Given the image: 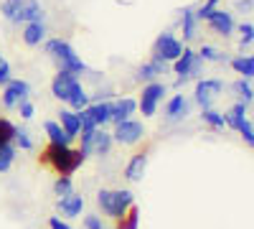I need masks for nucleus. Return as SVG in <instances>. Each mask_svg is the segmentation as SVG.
I'll list each match as a JSON object with an SVG mask.
<instances>
[{
    "instance_id": "nucleus-1",
    "label": "nucleus",
    "mask_w": 254,
    "mask_h": 229,
    "mask_svg": "<svg viewBox=\"0 0 254 229\" xmlns=\"http://www.w3.org/2000/svg\"><path fill=\"white\" fill-rule=\"evenodd\" d=\"M41 160L59 176H71L76 168H81V163L87 160V155H84L81 151L69 148V145H51L49 143V148L44 151Z\"/></svg>"
},
{
    "instance_id": "nucleus-2",
    "label": "nucleus",
    "mask_w": 254,
    "mask_h": 229,
    "mask_svg": "<svg viewBox=\"0 0 254 229\" xmlns=\"http://www.w3.org/2000/svg\"><path fill=\"white\" fill-rule=\"evenodd\" d=\"M44 49H46L49 56H54V59L59 61V69H64V72L79 74V72L87 69V64H84V61L79 59V54L71 49L69 41H64V38H51V41H46V44H44Z\"/></svg>"
},
{
    "instance_id": "nucleus-3",
    "label": "nucleus",
    "mask_w": 254,
    "mask_h": 229,
    "mask_svg": "<svg viewBox=\"0 0 254 229\" xmlns=\"http://www.w3.org/2000/svg\"><path fill=\"white\" fill-rule=\"evenodd\" d=\"M97 204L102 206V212L107 214V217H115L120 219L130 206H135V194L132 191H107V189H102L97 194Z\"/></svg>"
},
{
    "instance_id": "nucleus-4",
    "label": "nucleus",
    "mask_w": 254,
    "mask_h": 229,
    "mask_svg": "<svg viewBox=\"0 0 254 229\" xmlns=\"http://www.w3.org/2000/svg\"><path fill=\"white\" fill-rule=\"evenodd\" d=\"M173 72L178 74V81H176V84H186L188 79H198V76L203 74V61L198 59L196 51L183 49V54L173 61Z\"/></svg>"
},
{
    "instance_id": "nucleus-5",
    "label": "nucleus",
    "mask_w": 254,
    "mask_h": 229,
    "mask_svg": "<svg viewBox=\"0 0 254 229\" xmlns=\"http://www.w3.org/2000/svg\"><path fill=\"white\" fill-rule=\"evenodd\" d=\"M112 133H107L104 128H94L89 133H81V153L89 155V153H97V155H107L110 148H112Z\"/></svg>"
},
{
    "instance_id": "nucleus-6",
    "label": "nucleus",
    "mask_w": 254,
    "mask_h": 229,
    "mask_svg": "<svg viewBox=\"0 0 254 229\" xmlns=\"http://www.w3.org/2000/svg\"><path fill=\"white\" fill-rule=\"evenodd\" d=\"M183 54V44L173 33H160L155 46H153V59L158 61H176Z\"/></svg>"
},
{
    "instance_id": "nucleus-7",
    "label": "nucleus",
    "mask_w": 254,
    "mask_h": 229,
    "mask_svg": "<svg viewBox=\"0 0 254 229\" xmlns=\"http://www.w3.org/2000/svg\"><path fill=\"white\" fill-rule=\"evenodd\" d=\"M163 94H165V84H160V81H150L147 87H142V94H140V102H137L142 117H153L155 115Z\"/></svg>"
},
{
    "instance_id": "nucleus-8",
    "label": "nucleus",
    "mask_w": 254,
    "mask_h": 229,
    "mask_svg": "<svg viewBox=\"0 0 254 229\" xmlns=\"http://www.w3.org/2000/svg\"><path fill=\"white\" fill-rule=\"evenodd\" d=\"M142 135H145V128H142V122H137V120H122V122H117L115 125V133H112V140H117L120 145H135V143H140L142 140Z\"/></svg>"
},
{
    "instance_id": "nucleus-9",
    "label": "nucleus",
    "mask_w": 254,
    "mask_h": 229,
    "mask_svg": "<svg viewBox=\"0 0 254 229\" xmlns=\"http://www.w3.org/2000/svg\"><path fill=\"white\" fill-rule=\"evenodd\" d=\"M224 92V81L221 79H201L196 84V102L203 110H211L214 99Z\"/></svg>"
},
{
    "instance_id": "nucleus-10",
    "label": "nucleus",
    "mask_w": 254,
    "mask_h": 229,
    "mask_svg": "<svg viewBox=\"0 0 254 229\" xmlns=\"http://www.w3.org/2000/svg\"><path fill=\"white\" fill-rule=\"evenodd\" d=\"M31 94V87H28V81L23 79H10L5 89H3V105L5 107H18L23 99H28Z\"/></svg>"
},
{
    "instance_id": "nucleus-11",
    "label": "nucleus",
    "mask_w": 254,
    "mask_h": 229,
    "mask_svg": "<svg viewBox=\"0 0 254 229\" xmlns=\"http://www.w3.org/2000/svg\"><path fill=\"white\" fill-rule=\"evenodd\" d=\"M76 81H79V79H76V74L59 69V74H56V76H54V81H51V94H54L56 99H61V102H66Z\"/></svg>"
},
{
    "instance_id": "nucleus-12",
    "label": "nucleus",
    "mask_w": 254,
    "mask_h": 229,
    "mask_svg": "<svg viewBox=\"0 0 254 229\" xmlns=\"http://www.w3.org/2000/svg\"><path fill=\"white\" fill-rule=\"evenodd\" d=\"M15 23H44V8L38 0H23L18 8Z\"/></svg>"
},
{
    "instance_id": "nucleus-13",
    "label": "nucleus",
    "mask_w": 254,
    "mask_h": 229,
    "mask_svg": "<svg viewBox=\"0 0 254 229\" xmlns=\"http://www.w3.org/2000/svg\"><path fill=\"white\" fill-rule=\"evenodd\" d=\"M208 26L214 28L219 36H231V31H234V18H231V13H226V10H219V8H214L208 13Z\"/></svg>"
},
{
    "instance_id": "nucleus-14",
    "label": "nucleus",
    "mask_w": 254,
    "mask_h": 229,
    "mask_svg": "<svg viewBox=\"0 0 254 229\" xmlns=\"http://www.w3.org/2000/svg\"><path fill=\"white\" fill-rule=\"evenodd\" d=\"M137 110V99L132 97H122L117 102H112V110H110V122H122V120H130V115H135Z\"/></svg>"
},
{
    "instance_id": "nucleus-15",
    "label": "nucleus",
    "mask_w": 254,
    "mask_h": 229,
    "mask_svg": "<svg viewBox=\"0 0 254 229\" xmlns=\"http://www.w3.org/2000/svg\"><path fill=\"white\" fill-rule=\"evenodd\" d=\"M145 168H147V151L135 153V155L130 158V163L125 165V178L132 181V183H140L142 176H145Z\"/></svg>"
},
{
    "instance_id": "nucleus-16",
    "label": "nucleus",
    "mask_w": 254,
    "mask_h": 229,
    "mask_svg": "<svg viewBox=\"0 0 254 229\" xmlns=\"http://www.w3.org/2000/svg\"><path fill=\"white\" fill-rule=\"evenodd\" d=\"M56 206L61 209V214H64V217L76 219V217L81 214V209H84V196H81V194H76V191H71L69 196H61V199L56 201Z\"/></svg>"
},
{
    "instance_id": "nucleus-17",
    "label": "nucleus",
    "mask_w": 254,
    "mask_h": 229,
    "mask_svg": "<svg viewBox=\"0 0 254 229\" xmlns=\"http://www.w3.org/2000/svg\"><path fill=\"white\" fill-rule=\"evenodd\" d=\"M59 125H61V130L66 133L71 140L79 135V130H81V125H79V115L74 112V110H61L59 112Z\"/></svg>"
},
{
    "instance_id": "nucleus-18",
    "label": "nucleus",
    "mask_w": 254,
    "mask_h": 229,
    "mask_svg": "<svg viewBox=\"0 0 254 229\" xmlns=\"http://www.w3.org/2000/svg\"><path fill=\"white\" fill-rule=\"evenodd\" d=\"M165 115H168V120H171V122H176V120H183V117L188 115V99H186L183 94H176V97H171V102L165 105Z\"/></svg>"
},
{
    "instance_id": "nucleus-19",
    "label": "nucleus",
    "mask_w": 254,
    "mask_h": 229,
    "mask_svg": "<svg viewBox=\"0 0 254 229\" xmlns=\"http://www.w3.org/2000/svg\"><path fill=\"white\" fill-rule=\"evenodd\" d=\"M160 74H165V61H158V59L147 61V64H142V67L137 69V79H140V81H153V79H158Z\"/></svg>"
},
{
    "instance_id": "nucleus-20",
    "label": "nucleus",
    "mask_w": 254,
    "mask_h": 229,
    "mask_svg": "<svg viewBox=\"0 0 254 229\" xmlns=\"http://www.w3.org/2000/svg\"><path fill=\"white\" fill-rule=\"evenodd\" d=\"M247 110H249V105L247 102H237L234 107H231L224 117H226V128H231V130H239L242 128V122L247 120Z\"/></svg>"
},
{
    "instance_id": "nucleus-21",
    "label": "nucleus",
    "mask_w": 254,
    "mask_h": 229,
    "mask_svg": "<svg viewBox=\"0 0 254 229\" xmlns=\"http://www.w3.org/2000/svg\"><path fill=\"white\" fill-rule=\"evenodd\" d=\"M181 26H183V38H186V41L196 38V33H198V20H196V10H193V8H183Z\"/></svg>"
},
{
    "instance_id": "nucleus-22",
    "label": "nucleus",
    "mask_w": 254,
    "mask_h": 229,
    "mask_svg": "<svg viewBox=\"0 0 254 229\" xmlns=\"http://www.w3.org/2000/svg\"><path fill=\"white\" fill-rule=\"evenodd\" d=\"M87 110H89V115H92V120H94L97 128H104V125L110 122V110H112V102H94V105H89Z\"/></svg>"
},
{
    "instance_id": "nucleus-23",
    "label": "nucleus",
    "mask_w": 254,
    "mask_h": 229,
    "mask_svg": "<svg viewBox=\"0 0 254 229\" xmlns=\"http://www.w3.org/2000/svg\"><path fill=\"white\" fill-rule=\"evenodd\" d=\"M44 130H46V135H49L51 145H71V138L61 130V125H59V122H54V120L44 122Z\"/></svg>"
},
{
    "instance_id": "nucleus-24",
    "label": "nucleus",
    "mask_w": 254,
    "mask_h": 229,
    "mask_svg": "<svg viewBox=\"0 0 254 229\" xmlns=\"http://www.w3.org/2000/svg\"><path fill=\"white\" fill-rule=\"evenodd\" d=\"M44 38H46V26H44V23H26V28H23V41H26L28 46H38Z\"/></svg>"
},
{
    "instance_id": "nucleus-25",
    "label": "nucleus",
    "mask_w": 254,
    "mask_h": 229,
    "mask_svg": "<svg viewBox=\"0 0 254 229\" xmlns=\"http://www.w3.org/2000/svg\"><path fill=\"white\" fill-rule=\"evenodd\" d=\"M69 107L74 110V112H79V110H84V107H89V94L87 92H84V87L79 84V81H76V84H74V89H71V94H69Z\"/></svg>"
},
{
    "instance_id": "nucleus-26",
    "label": "nucleus",
    "mask_w": 254,
    "mask_h": 229,
    "mask_svg": "<svg viewBox=\"0 0 254 229\" xmlns=\"http://www.w3.org/2000/svg\"><path fill=\"white\" fill-rule=\"evenodd\" d=\"M237 74H242V79H252L254 76V56H239L231 61Z\"/></svg>"
},
{
    "instance_id": "nucleus-27",
    "label": "nucleus",
    "mask_w": 254,
    "mask_h": 229,
    "mask_svg": "<svg viewBox=\"0 0 254 229\" xmlns=\"http://www.w3.org/2000/svg\"><path fill=\"white\" fill-rule=\"evenodd\" d=\"M140 224V209L137 206H130L120 219H117V229H137Z\"/></svg>"
},
{
    "instance_id": "nucleus-28",
    "label": "nucleus",
    "mask_w": 254,
    "mask_h": 229,
    "mask_svg": "<svg viewBox=\"0 0 254 229\" xmlns=\"http://www.w3.org/2000/svg\"><path fill=\"white\" fill-rule=\"evenodd\" d=\"M15 160V145L13 143H5L3 148H0V173H5Z\"/></svg>"
},
{
    "instance_id": "nucleus-29",
    "label": "nucleus",
    "mask_w": 254,
    "mask_h": 229,
    "mask_svg": "<svg viewBox=\"0 0 254 229\" xmlns=\"http://www.w3.org/2000/svg\"><path fill=\"white\" fill-rule=\"evenodd\" d=\"M74 191V183H71V176H59L54 181V194L61 199V196H69Z\"/></svg>"
},
{
    "instance_id": "nucleus-30",
    "label": "nucleus",
    "mask_w": 254,
    "mask_h": 229,
    "mask_svg": "<svg viewBox=\"0 0 254 229\" xmlns=\"http://www.w3.org/2000/svg\"><path fill=\"white\" fill-rule=\"evenodd\" d=\"M15 125L5 117H0V148H3L5 143H13V135H15Z\"/></svg>"
},
{
    "instance_id": "nucleus-31",
    "label": "nucleus",
    "mask_w": 254,
    "mask_h": 229,
    "mask_svg": "<svg viewBox=\"0 0 254 229\" xmlns=\"http://www.w3.org/2000/svg\"><path fill=\"white\" fill-rule=\"evenodd\" d=\"M234 92L242 97V102H252V97H254V89H252V79H239V81H234Z\"/></svg>"
},
{
    "instance_id": "nucleus-32",
    "label": "nucleus",
    "mask_w": 254,
    "mask_h": 229,
    "mask_svg": "<svg viewBox=\"0 0 254 229\" xmlns=\"http://www.w3.org/2000/svg\"><path fill=\"white\" fill-rule=\"evenodd\" d=\"M201 117H203L206 125H211V128H226V117L221 112H216V110H203Z\"/></svg>"
},
{
    "instance_id": "nucleus-33",
    "label": "nucleus",
    "mask_w": 254,
    "mask_h": 229,
    "mask_svg": "<svg viewBox=\"0 0 254 229\" xmlns=\"http://www.w3.org/2000/svg\"><path fill=\"white\" fill-rule=\"evenodd\" d=\"M198 59H201V61H224L226 56H224L216 46H206V44H203L201 51H198Z\"/></svg>"
},
{
    "instance_id": "nucleus-34",
    "label": "nucleus",
    "mask_w": 254,
    "mask_h": 229,
    "mask_svg": "<svg viewBox=\"0 0 254 229\" xmlns=\"http://www.w3.org/2000/svg\"><path fill=\"white\" fill-rule=\"evenodd\" d=\"M20 3H23V0H3V3H0V13H3L8 20H15Z\"/></svg>"
},
{
    "instance_id": "nucleus-35",
    "label": "nucleus",
    "mask_w": 254,
    "mask_h": 229,
    "mask_svg": "<svg viewBox=\"0 0 254 229\" xmlns=\"http://www.w3.org/2000/svg\"><path fill=\"white\" fill-rule=\"evenodd\" d=\"M13 140H15V143L20 145V151H33V140H31L28 130H15Z\"/></svg>"
},
{
    "instance_id": "nucleus-36",
    "label": "nucleus",
    "mask_w": 254,
    "mask_h": 229,
    "mask_svg": "<svg viewBox=\"0 0 254 229\" xmlns=\"http://www.w3.org/2000/svg\"><path fill=\"white\" fill-rule=\"evenodd\" d=\"M239 133H242V138H244V143L249 145H254V125H252V120H244L242 122V128H239Z\"/></svg>"
},
{
    "instance_id": "nucleus-37",
    "label": "nucleus",
    "mask_w": 254,
    "mask_h": 229,
    "mask_svg": "<svg viewBox=\"0 0 254 229\" xmlns=\"http://www.w3.org/2000/svg\"><path fill=\"white\" fill-rule=\"evenodd\" d=\"M239 33H242V49L252 46V41H254V23H242Z\"/></svg>"
},
{
    "instance_id": "nucleus-38",
    "label": "nucleus",
    "mask_w": 254,
    "mask_h": 229,
    "mask_svg": "<svg viewBox=\"0 0 254 229\" xmlns=\"http://www.w3.org/2000/svg\"><path fill=\"white\" fill-rule=\"evenodd\" d=\"M84 229H104L102 217H97V214H87V217H84Z\"/></svg>"
},
{
    "instance_id": "nucleus-39",
    "label": "nucleus",
    "mask_w": 254,
    "mask_h": 229,
    "mask_svg": "<svg viewBox=\"0 0 254 229\" xmlns=\"http://www.w3.org/2000/svg\"><path fill=\"white\" fill-rule=\"evenodd\" d=\"M18 110H20V117H23V120H31V117L36 115V107L31 105L28 99H23V102H20V105H18Z\"/></svg>"
},
{
    "instance_id": "nucleus-40",
    "label": "nucleus",
    "mask_w": 254,
    "mask_h": 229,
    "mask_svg": "<svg viewBox=\"0 0 254 229\" xmlns=\"http://www.w3.org/2000/svg\"><path fill=\"white\" fill-rule=\"evenodd\" d=\"M10 81V64L5 59H0V84H8Z\"/></svg>"
},
{
    "instance_id": "nucleus-41",
    "label": "nucleus",
    "mask_w": 254,
    "mask_h": 229,
    "mask_svg": "<svg viewBox=\"0 0 254 229\" xmlns=\"http://www.w3.org/2000/svg\"><path fill=\"white\" fill-rule=\"evenodd\" d=\"M49 229H71V227H69L66 222H61L59 217H51V219H49Z\"/></svg>"
},
{
    "instance_id": "nucleus-42",
    "label": "nucleus",
    "mask_w": 254,
    "mask_h": 229,
    "mask_svg": "<svg viewBox=\"0 0 254 229\" xmlns=\"http://www.w3.org/2000/svg\"><path fill=\"white\" fill-rule=\"evenodd\" d=\"M237 8H239V10H252V0H239Z\"/></svg>"
},
{
    "instance_id": "nucleus-43",
    "label": "nucleus",
    "mask_w": 254,
    "mask_h": 229,
    "mask_svg": "<svg viewBox=\"0 0 254 229\" xmlns=\"http://www.w3.org/2000/svg\"><path fill=\"white\" fill-rule=\"evenodd\" d=\"M0 59H3V56H0Z\"/></svg>"
}]
</instances>
